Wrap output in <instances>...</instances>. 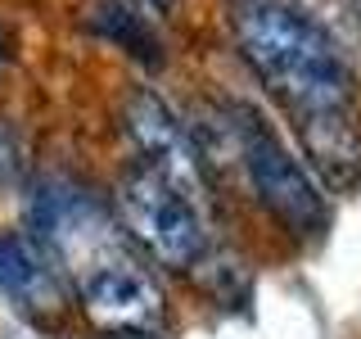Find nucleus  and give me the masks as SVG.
Listing matches in <instances>:
<instances>
[{"instance_id":"6","label":"nucleus","mask_w":361,"mask_h":339,"mask_svg":"<svg viewBox=\"0 0 361 339\" xmlns=\"http://www.w3.org/2000/svg\"><path fill=\"white\" fill-rule=\"evenodd\" d=\"M82 23L95 32L99 41L127 50L135 64H145V68H158V64H163V41L154 37L145 9H135L131 0H90Z\"/></svg>"},{"instance_id":"8","label":"nucleus","mask_w":361,"mask_h":339,"mask_svg":"<svg viewBox=\"0 0 361 339\" xmlns=\"http://www.w3.org/2000/svg\"><path fill=\"white\" fill-rule=\"evenodd\" d=\"M5 64H9V32L0 28V73H5Z\"/></svg>"},{"instance_id":"7","label":"nucleus","mask_w":361,"mask_h":339,"mask_svg":"<svg viewBox=\"0 0 361 339\" xmlns=\"http://www.w3.org/2000/svg\"><path fill=\"white\" fill-rule=\"evenodd\" d=\"M135 9H149V14H172L176 9V0H131Z\"/></svg>"},{"instance_id":"1","label":"nucleus","mask_w":361,"mask_h":339,"mask_svg":"<svg viewBox=\"0 0 361 339\" xmlns=\"http://www.w3.org/2000/svg\"><path fill=\"white\" fill-rule=\"evenodd\" d=\"M240 59L280 105L307 163L330 190L361 181L357 73L298 0H226Z\"/></svg>"},{"instance_id":"9","label":"nucleus","mask_w":361,"mask_h":339,"mask_svg":"<svg viewBox=\"0 0 361 339\" xmlns=\"http://www.w3.org/2000/svg\"><path fill=\"white\" fill-rule=\"evenodd\" d=\"M348 9H353V18H357V28H361V0H343Z\"/></svg>"},{"instance_id":"3","label":"nucleus","mask_w":361,"mask_h":339,"mask_svg":"<svg viewBox=\"0 0 361 339\" xmlns=\"http://www.w3.org/2000/svg\"><path fill=\"white\" fill-rule=\"evenodd\" d=\"M118 213L122 226L158 267L195 271L208 263L212 240L203 222L199 195L185 190L180 181L163 177L149 163H131L118 181Z\"/></svg>"},{"instance_id":"5","label":"nucleus","mask_w":361,"mask_h":339,"mask_svg":"<svg viewBox=\"0 0 361 339\" xmlns=\"http://www.w3.org/2000/svg\"><path fill=\"white\" fill-rule=\"evenodd\" d=\"M0 290L18 299V308H59L54 258L32 235H0Z\"/></svg>"},{"instance_id":"4","label":"nucleus","mask_w":361,"mask_h":339,"mask_svg":"<svg viewBox=\"0 0 361 339\" xmlns=\"http://www.w3.org/2000/svg\"><path fill=\"white\" fill-rule=\"evenodd\" d=\"M122 122H127V136H131L135 154H140L135 163H149L163 177L180 181L185 190L199 195L203 190V172H199L203 154H199V145L185 136V127L176 122V113L167 109L154 90L135 86L127 95V105H122Z\"/></svg>"},{"instance_id":"2","label":"nucleus","mask_w":361,"mask_h":339,"mask_svg":"<svg viewBox=\"0 0 361 339\" xmlns=\"http://www.w3.org/2000/svg\"><path fill=\"white\" fill-rule=\"evenodd\" d=\"M226 136H231L235 163L262 203V213L293 240H321L330 226L325 190L307 177V167L289 154L280 131L257 113L253 105H226Z\"/></svg>"}]
</instances>
